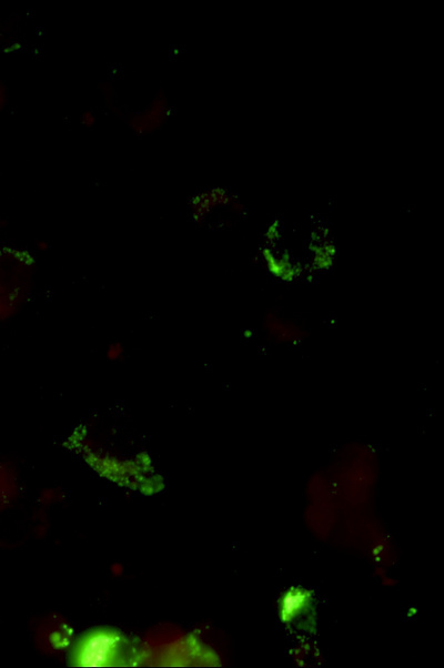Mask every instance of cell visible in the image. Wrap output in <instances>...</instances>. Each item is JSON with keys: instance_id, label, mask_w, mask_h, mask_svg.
<instances>
[{"instance_id": "obj_2", "label": "cell", "mask_w": 444, "mask_h": 668, "mask_svg": "<svg viewBox=\"0 0 444 668\" xmlns=\"http://www.w3.org/2000/svg\"><path fill=\"white\" fill-rule=\"evenodd\" d=\"M261 331L269 342L280 346H298L310 336L309 331L299 321L274 309L266 311L262 317Z\"/></svg>"}, {"instance_id": "obj_3", "label": "cell", "mask_w": 444, "mask_h": 668, "mask_svg": "<svg viewBox=\"0 0 444 668\" xmlns=\"http://www.w3.org/2000/svg\"><path fill=\"white\" fill-rule=\"evenodd\" d=\"M261 262L269 275L280 282H295L305 272L302 263L289 250L278 245H265L261 250Z\"/></svg>"}, {"instance_id": "obj_1", "label": "cell", "mask_w": 444, "mask_h": 668, "mask_svg": "<svg viewBox=\"0 0 444 668\" xmlns=\"http://www.w3.org/2000/svg\"><path fill=\"white\" fill-rule=\"evenodd\" d=\"M126 643L123 636L113 630H96L83 637L74 653L77 666L103 667L121 662Z\"/></svg>"}, {"instance_id": "obj_7", "label": "cell", "mask_w": 444, "mask_h": 668, "mask_svg": "<svg viewBox=\"0 0 444 668\" xmlns=\"http://www.w3.org/2000/svg\"><path fill=\"white\" fill-rule=\"evenodd\" d=\"M80 123L85 127H93L96 124V116L92 111H85L82 117H80Z\"/></svg>"}, {"instance_id": "obj_4", "label": "cell", "mask_w": 444, "mask_h": 668, "mask_svg": "<svg viewBox=\"0 0 444 668\" xmlns=\"http://www.w3.org/2000/svg\"><path fill=\"white\" fill-rule=\"evenodd\" d=\"M240 208V201L230 191L219 187L199 192L191 200V211H193L194 219L197 222L207 221L209 217L220 210L240 214Z\"/></svg>"}, {"instance_id": "obj_6", "label": "cell", "mask_w": 444, "mask_h": 668, "mask_svg": "<svg viewBox=\"0 0 444 668\" xmlns=\"http://www.w3.org/2000/svg\"><path fill=\"white\" fill-rule=\"evenodd\" d=\"M282 235H284V228H282L281 222L279 220L269 222L264 235L266 245H278Z\"/></svg>"}, {"instance_id": "obj_5", "label": "cell", "mask_w": 444, "mask_h": 668, "mask_svg": "<svg viewBox=\"0 0 444 668\" xmlns=\"http://www.w3.org/2000/svg\"><path fill=\"white\" fill-rule=\"evenodd\" d=\"M310 265L316 271L326 272L336 265L338 249L329 238L319 237L311 241L309 246Z\"/></svg>"}, {"instance_id": "obj_8", "label": "cell", "mask_w": 444, "mask_h": 668, "mask_svg": "<svg viewBox=\"0 0 444 668\" xmlns=\"http://www.w3.org/2000/svg\"><path fill=\"white\" fill-rule=\"evenodd\" d=\"M49 246L46 241H38V249L39 250H46L48 249Z\"/></svg>"}]
</instances>
